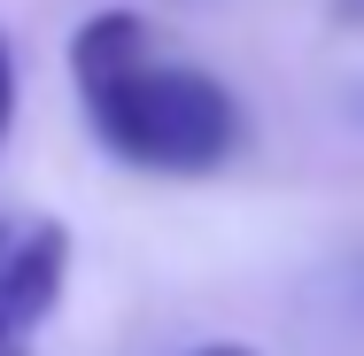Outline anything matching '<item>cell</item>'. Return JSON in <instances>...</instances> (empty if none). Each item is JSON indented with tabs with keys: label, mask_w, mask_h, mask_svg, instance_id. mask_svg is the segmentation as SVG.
<instances>
[{
	"label": "cell",
	"mask_w": 364,
	"mask_h": 356,
	"mask_svg": "<svg viewBox=\"0 0 364 356\" xmlns=\"http://www.w3.org/2000/svg\"><path fill=\"white\" fill-rule=\"evenodd\" d=\"M8 117H16V55L0 39V132H8Z\"/></svg>",
	"instance_id": "3"
},
{
	"label": "cell",
	"mask_w": 364,
	"mask_h": 356,
	"mask_svg": "<svg viewBox=\"0 0 364 356\" xmlns=\"http://www.w3.org/2000/svg\"><path fill=\"white\" fill-rule=\"evenodd\" d=\"M357 294H364V264H357Z\"/></svg>",
	"instance_id": "5"
},
{
	"label": "cell",
	"mask_w": 364,
	"mask_h": 356,
	"mask_svg": "<svg viewBox=\"0 0 364 356\" xmlns=\"http://www.w3.org/2000/svg\"><path fill=\"white\" fill-rule=\"evenodd\" d=\"M70 286V225L0 217V356H31V333Z\"/></svg>",
	"instance_id": "2"
},
{
	"label": "cell",
	"mask_w": 364,
	"mask_h": 356,
	"mask_svg": "<svg viewBox=\"0 0 364 356\" xmlns=\"http://www.w3.org/2000/svg\"><path fill=\"white\" fill-rule=\"evenodd\" d=\"M186 356H256V349H240V341H210V349H186Z\"/></svg>",
	"instance_id": "4"
},
{
	"label": "cell",
	"mask_w": 364,
	"mask_h": 356,
	"mask_svg": "<svg viewBox=\"0 0 364 356\" xmlns=\"http://www.w3.org/2000/svg\"><path fill=\"white\" fill-rule=\"evenodd\" d=\"M70 70H77V101H85L93 140L132 171L194 178V171H218L248 140L240 101L210 70L171 63L132 8H101L77 23Z\"/></svg>",
	"instance_id": "1"
}]
</instances>
